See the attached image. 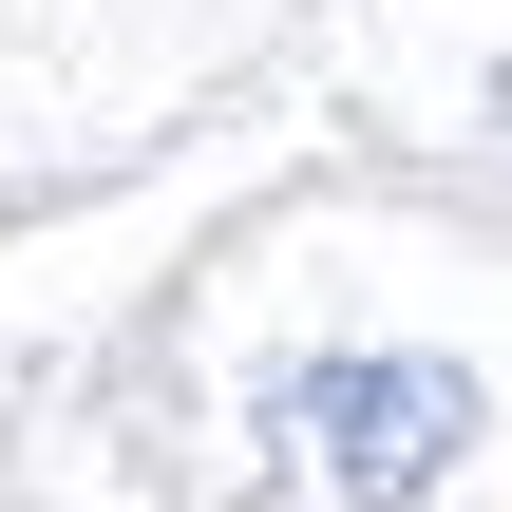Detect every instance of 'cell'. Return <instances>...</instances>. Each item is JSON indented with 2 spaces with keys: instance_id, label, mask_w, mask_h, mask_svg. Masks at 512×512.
<instances>
[{
  "instance_id": "6da1fadb",
  "label": "cell",
  "mask_w": 512,
  "mask_h": 512,
  "mask_svg": "<svg viewBox=\"0 0 512 512\" xmlns=\"http://www.w3.org/2000/svg\"><path fill=\"white\" fill-rule=\"evenodd\" d=\"M285 418H304V437H342V512H399L456 437H475V380H456V361H323Z\"/></svg>"
}]
</instances>
